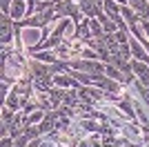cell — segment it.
I'll use <instances>...</instances> for the list:
<instances>
[{"instance_id":"8","label":"cell","mask_w":149,"mask_h":147,"mask_svg":"<svg viewBox=\"0 0 149 147\" xmlns=\"http://www.w3.org/2000/svg\"><path fill=\"white\" fill-rule=\"evenodd\" d=\"M0 147H13V138L11 136H0Z\"/></svg>"},{"instance_id":"11","label":"cell","mask_w":149,"mask_h":147,"mask_svg":"<svg viewBox=\"0 0 149 147\" xmlns=\"http://www.w3.org/2000/svg\"><path fill=\"white\" fill-rule=\"evenodd\" d=\"M42 2H58V0H42Z\"/></svg>"},{"instance_id":"1","label":"cell","mask_w":149,"mask_h":147,"mask_svg":"<svg viewBox=\"0 0 149 147\" xmlns=\"http://www.w3.org/2000/svg\"><path fill=\"white\" fill-rule=\"evenodd\" d=\"M13 38H16V27H13L11 16L0 13V45L2 47H13Z\"/></svg>"},{"instance_id":"12","label":"cell","mask_w":149,"mask_h":147,"mask_svg":"<svg viewBox=\"0 0 149 147\" xmlns=\"http://www.w3.org/2000/svg\"><path fill=\"white\" fill-rule=\"evenodd\" d=\"M96 2H100V5H102V0H96Z\"/></svg>"},{"instance_id":"6","label":"cell","mask_w":149,"mask_h":147,"mask_svg":"<svg viewBox=\"0 0 149 147\" xmlns=\"http://www.w3.org/2000/svg\"><path fill=\"white\" fill-rule=\"evenodd\" d=\"M31 58H36V60H42V62H49V65H54V62H58V56L54 54V51H36V54H29Z\"/></svg>"},{"instance_id":"4","label":"cell","mask_w":149,"mask_h":147,"mask_svg":"<svg viewBox=\"0 0 149 147\" xmlns=\"http://www.w3.org/2000/svg\"><path fill=\"white\" fill-rule=\"evenodd\" d=\"M54 85L60 87V89H78V87H82L80 83L74 80L67 71H65V74H56V76H54Z\"/></svg>"},{"instance_id":"10","label":"cell","mask_w":149,"mask_h":147,"mask_svg":"<svg viewBox=\"0 0 149 147\" xmlns=\"http://www.w3.org/2000/svg\"><path fill=\"white\" fill-rule=\"evenodd\" d=\"M116 2H118V5H127V0H116Z\"/></svg>"},{"instance_id":"9","label":"cell","mask_w":149,"mask_h":147,"mask_svg":"<svg viewBox=\"0 0 149 147\" xmlns=\"http://www.w3.org/2000/svg\"><path fill=\"white\" fill-rule=\"evenodd\" d=\"M140 27H143V31H145V36L149 38V20H140Z\"/></svg>"},{"instance_id":"3","label":"cell","mask_w":149,"mask_h":147,"mask_svg":"<svg viewBox=\"0 0 149 147\" xmlns=\"http://www.w3.org/2000/svg\"><path fill=\"white\" fill-rule=\"evenodd\" d=\"M78 5H80V11L85 18H98V13L102 11V5L96 0H80Z\"/></svg>"},{"instance_id":"5","label":"cell","mask_w":149,"mask_h":147,"mask_svg":"<svg viewBox=\"0 0 149 147\" xmlns=\"http://www.w3.org/2000/svg\"><path fill=\"white\" fill-rule=\"evenodd\" d=\"M127 5L140 16V20H149V2L147 0H127Z\"/></svg>"},{"instance_id":"2","label":"cell","mask_w":149,"mask_h":147,"mask_svg":"<svg viewBox=\"0 0 149 147\" xmlns=\"http://www.w3.org/2000/svg\"><path fill=\"white\" fill-rule=\"evenodd\" d=\"M131 69H134V76H136L145 87H149V65L147 62H140L136 58H131Z\"/></svg>"},{"instance_id":"7","label":"cell","mask_w":149,"mask_h":147,"mask_svg":"<svg viewBox=\"0 0 149 147\" xmlns=\"http://www.w3.org/2000/svg\"><path fill=\"white\" fill-rule=\"evenodd\" d=\"M11 5H13V0H0V13H11Z\"/></svg>"}]
</instances>
